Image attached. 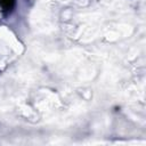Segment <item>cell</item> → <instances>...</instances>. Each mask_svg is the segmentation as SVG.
I'll use <instances>...</instances> for the list:
<instances>
[{
	"label": "cell",
	"instance_id": "obj_1",
	"mask_svg": "<svg viewBox=\"0 0 146 146\" xmlns=\"http://www.w3.org/2000/svg\"><path fill=\"white\" fill-rule=\"evenodd\" d=\"M14 6H15V0H0V8L5 13L11 11Z\"/></svg>",
	"mask_w": 146,
	"mask_h": 146
}]
</instances>
